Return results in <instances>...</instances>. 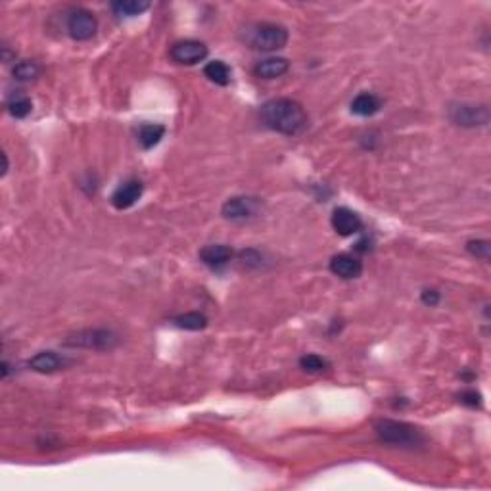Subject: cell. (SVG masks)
I'll return each mask as SVG.
<instances>
[{"mask_svg": "<svg viewBox=\"0 0 491 491\" xmlns=\"http://www.w3.org/2000/svg\"><path fill=\"white\" fill-rule=\"evenodd\" d=\"M261 121L283 134H298L307 127V113L304 106L290 98H275L269 100L261 108Z\"/></svg>", "mask_w": 491, "mask_h": 491, "instance_id": "obj_1", "label": "cell"}, {"mask_svg": "<svg viewBox=\"0 0 491 491\" xmlns=\"http://www.w3.org/2000/svg\"><path fill=\"white\" fill-rule=\"evenodd\" d=\"M374 430L378 434V438L386 443L392 446H401V447H417L425 443V436L422 432L415 428L413 425L401 422V420H378Z\"/></svg>", "mask_w": 491, "mask_h": 491, "instance_id": "obj_2", "label": "cell"}, {"mask_svg": "<svg viewBox=\"0 0 491 491\" xmlns=\"http://www.w3.org/2000/svg\"><path fill=\"white\" fill-rule=\"evenodd\" d=\"M248 43L252 45V48H257L263 52H275L286 46L288 31L278 23H255L252 29L248 31Z\"/></svg>", "mask_w": 491, "mask_h": 491, "instance_id": "obj_3", "label": "cell"}, {"mask_svg": "<svg viewBox=\"0 0 491 491\" xmlns=\"http://www.w3.org/2000/svg\"><path fill=\"white\" fill-rule=\"evenodd\" d=\"M120 342V338L115 332L108 330V328H87V330H79L75 334L67 336L66 346L69 348H85V350H97L106 351L113 350Z\"/></svg>", "mask_w": 491, "mask_h": 491, "instance_id": "obj_4", "label": "cell"}, {"mask_svg": "<svg viewBox=\"0 0 491 491\" xmlns=\"http://www.w3.org/2000/svg\"><path fill=\"white\" fill-rule=\"evenodd\" d=\"M98 20L97 15L85 8H75L67 17V33L73 41H90L97 35Z\"/></svg>", "mask_w": 491, "mask_h": 491, "instance_id": "obj_5", "label": "cell"}, {"mask_svg": "<svg viewBox=\"0 0 491 491\" xmlns=\"http://www.w3.org/2000/svg\"><path fill=\"white\" fill-rule=\"evenodd\" d=\"M449 120L459 127H482L490 121V110L484 104H453L449 108Z\"/></svg>", "mask_w": 491, "mask_h": 491, "instance_id": "obj_6", "label": "cell"}, {"mask_svg": "<svg viewBox=\"0 0 491 491\" xmlns=\"http://www.w3.org/2000/svg\"><path fill=\"white\" fill-rule=\"evenodd\" d=\"M261 208L259 198H253V196H234L225 201L221 213L225 219L229 221H246V219H252L257 215V211Z\"/></svg>", "mask_w": 491, "mask_h": 491, "instance_id": "obj_7", "label": "cell"}, {"mask_svg": "<svg viewBox=\"0 0 491 491\" xmlns=\"http://www.w3.org/2000/svg\"><path fill=\"white\" fill-rule=\"evenodd\" d=\"M171 60L180 64V66H196L200 62L206 60L208 56V46L194 41V38H186V41H179L171 46Z\"/></svg>", "mask_w": 491, "mask_h": 491, "instance_id": "obj_8", "label": "cell"}, {"mask_svg": "<svg viewBox=\"0 0 491 491\" xmlns=\"http://www.w3.org/2000/svg\"><path fill=\"white\" fill-rule=\"evenodd\" d=\"M144 186L138 179H129L121 183L115 192L112 194V204L115 209H129L133 208L136 201L141 200Z\"/></svg>", "mask_w": 491, "mask_h": 491, "instance_id": "obj_9", "label": "cell"}, {"mask_svg": "<svg viewBox=\"0 0 491 491\" xmlns=\"http://www.w3.org/2000/svg\"><path fill=\"white\" fill-rule=\"evenodd\" d=\"M332 227L340 236H351L363 229V221L350 208H336L332 213Z\"/></svg>", "mask_w": 491, "mask_h": 491, "instance_id": "obj_10", "label": "cell"}, {"mask_svg": "<svg viewBox=\"0 0 491 491\" xmlns=\"http://www.w3.org/2000/svg\"><path fill=\"white\" fill-rule=\"evenodd\" d=\"M330 271L343 280H353L363 273V263L350 253H340L330 259Z\"/></svg>", "mask_w": 491, "mask_h": 491, "instance_id": "obj_11", "label": "cell"}, {"mask_svg": "<svg viewBox=\"0 0 491 491\" xmlns=\"http://www.w3.org/2000/svg\"><path fill=\"white\" fill-rule=\"evenodd\" d=\"M232 255H234L232 248L225 244H209L200 250V259L204 261V265L211 269L225 267L232 259Z\"/></svg>", "mask_w": 491, "mask_h": 491, "instance_id": "obj_12", "label": "cell"}, {"mask_svg": "<svg viewBox=\"0 0 491 491\" xmlns=\"http://www.w3.org/2000/svg\"><path fill=\"white\" fill-rule=\"evenodd\" d=\"M290 69V64L286 58H267V60L257 62V66L253 67V73L259 79H276L283 77Z\"/></svg>", "mask_w": 491, "mask_h": 491, "instance_id": "obj_13", "label": "cell"}, {"mask_svg": "<svg viewBox=\"0 0 491 491\" xmlns=\"http://www.w3.org/2000/svg\"><path fill=\"white\" fill-rule=\"evenodd\" d=\"M29 367L35 372H41V374H50V372L60 371L64 367V359L60 355H56L54 351H41L35 357L29 359Z\"/></svg>", "mask_w": 491, "mask_h": 491, "instance_id": "obj_14", "label": "cell"}, {"mask_svg": "<svg viewBox=\"0 0 491 491\" xmlns=\"http://www.w3.org/2000/svg\"><path fill=\"white\" fill-rule=\"evenodd\" d=\"M380 110V98L371 94V92H361L355 100L351 102V112L361 118H371Z\"/></svg>", "mask_w": 491, "mask_h": 491, "instance_id": "obj_15", "label": "cell"}, {"mask_svg": "<svg viewBox=\"0 0 491 491\" xmlns=\"http://www.w3.org/2000/svg\"><path fill=\"white\" fill-rule=\"evenodd\" d=\"M165 134V127L164 125H156V123H146V125L141 127L138 131V142L144 150L154 148L156 144H159V141L164 138Z\"/></svg>", "mask_w": 491, "mask_h": 491, "instance_id": "obj_16", "label": "cell"}, {"mask_svg": "<svg viewBox=\"0 0 491 491\" xmlns=\"http://www.w3.org/2000/svg\"><path fill=\"white\" fill-rule=\"evenodd\" d=\"M150 8V2L144 0H120V2H113L112 10L113 14L120 15V17H134V15H141L142 12H146Z\"/></svg>", "mask_w": 491, "mask_h": 491, "instance_id": "obj_17", "label": "cell"}, {"mask_svg": "<svg viewBox=\"0 0 491 491\" xmlns=\"http://www.w3.org/2000/svg\"><path fill=\"white\" fill-rule=\"evenodd\" d=\"M204 75L208 77L209 81L215 83V85H221V87L231 83V69L221 60L209 62L208 66L204 67Z\"/></svg>", "mask_w": 491, "mask_h": 491, "instance_id": "obj_18", "label": "cell"}, {"mask_svg": "<svg viewBox=\"0 0 491 491\" xmlns=\"http://www.w3.org/2000/svg\"><path fill=\"white\" fill-rule=\"evenodd\" d=\"M173 325L175 327L183 328V330H204L208 327V317L204 313L192 311V313H185V315H179L173 319Z\"/></svg>", "mask_w": 491, "mask_h": 491, "instance_id": "obj_19", "label": "cell"}, {"mask_svg": "<svg viewBox=\"0 0 491 491\" xmlns=\"http://www.w3.org/2000/svg\"><path fill=\"white\" fill-rule=\"evenodd\" d=\"M8 113L12 115V118H15V120H23V118H27L31 113V110H33V104H31V100L27 97H14L8 100Z\"/></svg>", "mask_w": 491, "mask_h": 491, "instance_id": "obj_20", "label": "cell"}, {"mask_svg": "<svg viewBox=\"0 0 491 491\" xmlns=\"http://www.w3.org/2000/svg\"><path fill=\"white\" fill-rule=\"evenodd\" d=\"M14 77L17 79V81H31V79H35V77H38V73H41V67L35 64V62H20V64H15L14 66Z\"/></svg>", "mask_w": 491, "mask_h": 491, "instance_id": "obj_21", "label": "cell"}, {"mask_svg": "<svg viewBox=\"0 0 491 491\" xmlns=\"http://www.w3.org/2000/svg\"><path fill=\"white\" fill-rule=\"evenodd\" d=\"M299 367L304 369L306 372H311V374H317V372H322L328 369V361L322 359L320 355H315V353H309V355H304L299 359Z\"/></svg>", "mask_w": 491, "mask_h": 491, "instance_id": "obj_22", "label": "cell"}, {"mask_svg": "<svg viewBox=\"0 0 491 491\" xmlns=\"http://www.w3.org/2000/svg\"><path fill=\"white\" fill-rule=\"evenodd\" d=\"M467 250H469L474 257H480V259H490L491 246L490 242H485V240H470L469 244H467Z\"/></svg>", "mask_w": 491, "mask_h": 491, "instance_id": "obj_23", "label": "cell"}, {"mask_svg": "<svg viewBox=\"0 0 491 491\" xmlns=\"http://www.w3.org/2000/svg\"><path fill=\"white\" fill-rule=\"evenodd\" d=\"M459 399H461L462 405L472 407V409H476V407H480V405H482V395L478 394V392H474V390L462 392V394L459 395Z\"/></svg>", "mask_w": 491, "mask_h": 491, "instance_id": "obj_24", "label": "cell"}, {"mask_svg": "<svg viewBox=\"0 0 491 491\" xmlns=\"http://www.w3.org/2000/svg\"><path fill=\"white\" fill-rule=\"evenodd\" d=\"M439 301V294L436 290H425L422 292V304L434 307Z\"/></svg>", "mask_w": 491, "mask_h": 491, "instance_id": "obj_25", "label": "cell"}]
</instances>
